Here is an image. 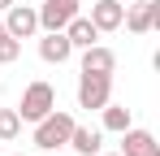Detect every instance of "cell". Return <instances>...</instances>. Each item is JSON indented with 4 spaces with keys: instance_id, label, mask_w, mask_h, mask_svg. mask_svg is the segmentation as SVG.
<instances>
[{
    "instance_id": "6da1fadb",
    "label": "cell",
    "mask_w": 160,
    "mask_h": 156,
    "mask_svg": "<svg viewBox=\"0 0 160 156\" xmlns=\"http://www.w3.org/2000/svg\"><path fill=\"white\" fill-rule=\"evenodd\" d=\"M69 130H74V117H69L65 108H52L48 117L35 122V148H43V152L65 148V143H69Z\"/></svg>"
},
{
    "instance_id": "7a4b0ae2",
    "label": "cell",
    "mask_w": 160,
    "mask_h": 156,
    "mask_svg": "<svg viewBox=\"0 0 160 156\" xmlns=\"http://www.w3.org/2000/svg\"><path fill=\"white\" fill-rule=\"evenodd\" d=\"M56 108V91H52V82H30L26 91H22V104H18V117L22 122H39V117H48Z\"/></svg>"
},
{
    "instance_id": "3957f363",
    "label": "cell",
    "mask_w": 160,
    "mask_h": 156,
    "mask_svg": "<svg viewBox=\"0 0 160 156\" xmlns=\"http://www.w3.org/2000/svg\"><path fill=\"white\" fill-rule=\"evenodd\" d=\"M112 100V74H82L78 78V108L100 113Z\"/></svg>"
},
{
    "instance_id": "277c9868",
    "label": "cell",
    "mask_w": 160,
    "mask_h": 156,
    "mask_svg": "<svg viewBox=\"0 0 160 156\" xmlns=\"http://www.w3.org/2000/svg\"><path fill=\"white\" fill-rule=\"evenodd\" d=\"M121 26H126L130 35H147V30H156V26H160V0H134V4H126Z\"/></svg>"
},
{
    "instance_id": "5b68a950",
    "label": "cell",
    "mask_w": 160,
    "mask_h": 156,
    "mask_svg": "<svg viewBox=\"0 0 160 156\" xmlns=\"http://www.w3.org/2000/svg\"><path fill=\"white\" fill-rule=\"evenodd\" d=\"M4 30H9L13 39H30V35H39V9L13 0V4L4 9Z\"/></svg>"
},
{
    "instance_id": "8992f818",
    "label": "cell",
    "mask_w": 160,
    "mask_h": 156,
    "mask_svg": "<svg viewBox=\"0 0 160 156\" xmlns=\"http://www.w3.org/2000/svg\"><path fill=\"white\" fill-rule=\"evenodd\" d=\"M82 0H43L39 4V30H65V22L78 13Z\"/></svg>"
},
{
    "instance_id": "52a82bcc",
    "label": "cell",
    "mask_w": 160,
    "mask_h": 156,
    "mask_svg": "<svg viewBox=\"0 0 160 156\" xmlns=\"http://www.w3.org/2000/svg\"><path fill=\"white\" fill-rule=\"evenodd\" d=\"M121 156H160V143H156V134L152 130H121Z\"/></svg>"
},
{
    "instance_id": "ba28073f",
    "label": "cell",
    "mask_w": 160,
    "mask_h": 156,
    "mask_svg": "<svg viewBox=\"0 0 160 156\" xmlns=\"http://www.w3.org/2000/svg\"><path fill=\"white\" fill-rule=\"evenodd\" d=\"M121 18H126V4H121V0H95V4H91V22H95L100 35L121 30Z\"/></svg>"
},
{
    "instance_id": "9c48e42d",
    "label": "cell",
    "mask_w": 160,
    "mask_h": 156,
    "mask_svg": "<svg viewBox=\"0 0 160 156\" xmlns=\"http://www.w3.org/2000/svg\"><path fill=\"white\" fill-rule=\"evenodd\" d=\"M39 56H43L48 65H65V61L74 56V44L65 39V30H43V39H39Z\"/></svg>"
},
{
    "instance_id": "30bf717a",
    "label": "cell",
    "mask_w": 160,
    "mask_h": 156,
    "mask_svg": "<svg viewBox=\"0 0 160 156\" xmlns=\"http://www.w3.org/2000/svg\"><path fill=\"white\" fill-rule=\"evenodd\" d=\"M65 148H74L78 156H100V152H104V134H100L95 126H78V122H74L69 143H65Z\"/></svg>"
},
{
    "instance_id": "8fae6325",
    "label": "cell",
    "mask_w": 160,
    "mask_h": 156,
    "mask_svg": "<svg viewBox=\"0 0 160 156\" xmlns=\"http://www.w3.org/2000/svg\"><path fill=\"white\" fill-rule=\"evenodd\" d=\"M117 70V52L104 48V44H91L82 48V74H112Z\"/></svg>"
},
{
    "instance_id": "7c38bea8",
    "label": "cell",
    "mask_w": 160,
    "mask_h": 156,
    "mask_svg": "<svg viewBox=\"0 0 160 156\" xmlns=\"http://www.w3.org/2000/svg\"><path fill=\"white\" fill-rule=\"evenodd\" d=\"M65 39H69V44H74V52H78V48H91V44L100 39V30H95V22H91V18H78V13H74V18L65 22Z\"/></svg>"
},
{
    "instance_id": "4fadbf2b",
    "label": "cell",
    "mask_w": 160,
    "mask_h": 156,
    "mask_svg": "<svg viewBox=\"0 0 160 156\" xmlns=\"http://www.w3.org/2000/svg\"><path fill=\"white\" fill-rule=\"evenodd\" d=\"M100 117H104V130H112V134H121V130H130V126H134L130 108H126V104H112V100L100 108Z\"/></svg>"
},
{
    "instance_id": "5bb4252c",
    "label": "cell",
    "mask_w": 160,
    "mask_h": 156,
    "mask_svg": "<svg viewBox=\"0 0 160 156\" xmlns=\"http://www.w3.org/2000/svg\"><path fill=\"white\" fill-rule=\"evenodd\" d=\"M22 134V117H18V108H0V143H13Z\"/></svg>"
},
{
    "instance_id": "9a60e30c",
    "label": "cell",
    "mask_w": 160,
    "mask_h": 156,
    "mask_svg": "<svg viewBox=\"0 0 160 156\" xmlns=\"http://www.w3.org/2000/svg\"><path fill=\"white\" fill-rule=\"evenodd\" d=\"M18 56H22V39H13V35L4 30V35H0V65H13Z\"/></svg>"
},
{
    "instance_id": "2e32d148",
    "label": "cell",
    "mask_w": 160,
    "mask_h": 156,
    "mask_svg": "<svg viewBox=\"0 0 160 156\" xmlns=\"http://www.w3.org/2000/svg\"><path fill=\"white\" fill-rule=\"evenodd\" d=\"M9 4H13V0H0V13H4V9H9Z\"/></svg>"
},
{
    "instance_id": "e0dca14e",
    "label": "cell",
    "mask_w": 160,
    "mask_h": 156,
    "mask_svg": "<svg viewBox=\"0 0 160 156\" xmlns=\"http://www.w3.org/2000/svg\"><path fill=\"white\" fill-rule=\"evenodd\" d=\"M100 156H104V152H100ZM108 156H121V152H108Z\"/></svg>"
},
{
    "instance_id": "ac0fdd59",
    "label": "cell",
    "mask_w": 160,
    "mask_h": 156,
    "mask_svg": "<svg viewBox=\"0 0 160 156\" xmlns=\"http://www.w3.org/2000/svg\"><path fill=\"white\" fill-rule=\"evenodd\" d=\"M13 156H22V152H13Z\"/></svg>"
}]
</instances>
